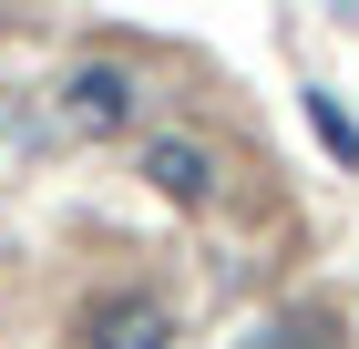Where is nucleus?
Returning a JSON list of instances; mask_svg holds the SVG:
<instances>
[{
	"instance_id": "f257e3e1",
	"label": "nucleus",
	"mask_w": 359,
	"mask_h": 349,
	"mask_svg": "<svg viewBox=\"0 0 359 349\" xmlns=\"http://www.w3.org/2000/svg\"><path fill=\"white\" fill-rule=\"evenodd\" d=\"M134 72L123 62H72V72L52 82V124L62 134H83V144H103V134H134Z\"/></svg>"
},
{
	"instance_id": "20e7f679",
	"label": "nucleus",
	"mask_w": 359,
	"mask_h": 349,
	"mask_svg": "<svg viewBox=\"0 0 359 349\" xmlns=\"http://www.w3.org/2000/svg\"><path fill=\"white\" fill-rule=\"evenodd\" d=\"M308 124H318V144H329L339 164H359V124L339 113V93H308Z\"/></svg>"
},
{
	"instance_id": "f03ea898",
	"label": "nucleus",
	"mask_w": 359,
	"mask_h": 349,
	"mask_svg": "<svg viewBox=\"0 0 359 349\" xmlns=\"http://www.w3.org/2000/svg\"><path fill=\"white\" fill-rule=\"evenodd\" d=\"M144 185L165 195V206H205V195H216V154L185 144V134H154L144 144Z\"/></svg>"
},
{
	"instance_id": "7ed1b4c3",
	"label": "nucleus",
	"mask_w": 359,
	"mask_h": 349,
	"mask_svg": "<svg viewBox=\"0 0 359 349\" xmlns=\"http://www.w3.org/2000/svg\"><path fill=\"white\" fill-rule=\"evenodd\" d=\"M83 339H93V349H165L175 329H165V308H144V298H103Z\"/></svg>"
},
{
	"instance_id": "39448f33",
	"label": "nucleus",
	"mask_w": 359,
	"mask_h": 349,
	"mask_svg": "<svg viewBox=\"0 0 359 349\" xmlns=\"http://www.w3.org/2000/svg\"><path fill=\"white\" fill-rule=\"evenodd\" d=\"M247 349H308V329H298V319H277V329H257Z\"/></svg>"
}]
</instances>
